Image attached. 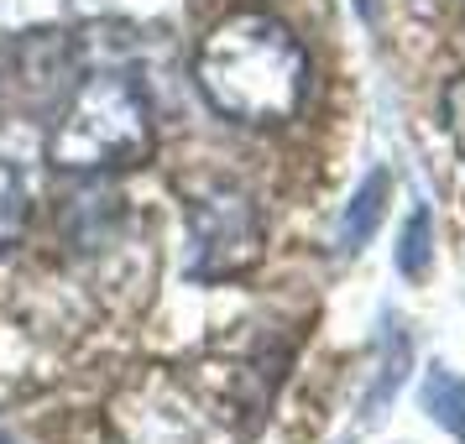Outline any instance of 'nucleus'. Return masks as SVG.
Returning <instances> with one entry per match:
<instances>
[{
	"instance_id": "9d476101",
	"label": "nucleus",
	"mask_w": 465,
	"mask_h": 444,
	"mask_svg": "<svg viewBox=\"0 0 465 444\" xmlns=\"http://www.w3.org/2000/svg\"><path fill=\"white\" fill-rule=\"evenodd\" d=\"M434 261V225H429V210H413L408 225H402V241H398V272L402 277H423Z\"/></svg>"
},
{
	"instance_id": "7ed1b4c3",
	"label": "nucleus",
	"mask_w": 465,
	"mask_h": 444,
	"mask_svg": "<svg viewBox=\"0 0 465 444\" xmlns=\"http://www.w3.org/2000/svg\"><path fill=\"white\" fill-rule=\"evenodd\" d=\"M189 277L193 282H231L252 272L262 256V214L241 189H210L189 204Z\"/></svg>"
},
{
	"instance_id": "6e6552de",
	"label": "nucleus",
	"mask_w": 465,
	"mask_h": 444,
	"mask_svg": "<svg viewBox=\"0 0 465 444\" xmlns=\"http://www.w3.org/2000/svg\"><path fill=\"white\" fill-rule=\"evenodd\" d=\"M423 408H429L450 434L465 439V381L455 377V371H444V366L429 371V381H423Z\"/></svg>"
},
{
	"instance_id": "0eeeda50",
	"label": "nucleus",
	"mask_w": 465,
	"mask_h": 444,
	"mask_svg": "<svg viewBox=\"0 0 465 444\" xmlns=\"http://www.w3.org/2000/svg\"><path fill=\"white\" fill-rule=\"evenodd\" d=\"M26 220H32V193H26L22 168L0 163V256L26 235Z\"/></svg>"
},
{
	"instance_id": "ddd939ff",
	"label": "nucleus",
	"mask_w": 465,
	"mask_h": 444,
	"mask_svg": "<svg viewBox=\"0 0 465 444\" xmlns=\"http://www.w3.org/2000/svg\"><path fill=\"white\" fill-rule=\"evenodd\" d=\"M0 444H11V439H0Z\"/></svg>"
},
{
	"instance_id": "9b49d317",
	"label": "nucleus",
	"mask_w": 465,
	"mask_h": 444,
	"mask_svg": "<svg viewBox=\"0 0 465 444\" xmlns=\"http://www.w3.org/2000/svg\"><path fill=\"white\" fill-rule=\"evenodd\" d=\"M444 126H450V136H455V147L465 157V74L450 79V89H444Z\"/></svg>"
},
{
	"instance_id": "f257e3e1",
	"label": "nucleus",
	"mask_w": 465,
	"mask_h": 444,
	"mask_svg": "<svg viewBox=\"0 0 465 444\" xmlns=\"http://www.w3.org/2000/svg\"><path fill=\"white\" fill-rule=\"evenodd\" d=\"M193 79L225 121L241 126H282L293 121L309 89V58L288 26L267 11H235L214 26L199 58Z\"/></svg>"
},
{
	"instance_id": "f8f14e48",
	"label": "nucleus",
	"mask_w": 465,
	"mask_h": 444,
	"mask_svg": "<svg viewBox=\"0 0 465 444\" xmlns=\"http://www.w3.org/2000/svg\"><path fill=\"white\" fill-rule=\"evenodd\" d=\"M356 11H361V22H366V26H377V16H381V0H356Z\"/></svg>"
},
{
	"instance_id": "4468645a",
	"label": "nucleus",
	"mask_w": 465,
	"mask_h": 444,
	"mask_svg": "<svg viewBox=\"0 0 465 444\" xmlns=\"http://www.w3.org/2000/svg\"><path fill=\"white\" fill-rule=\"evenodd\" d=\"M460 5H465V0H460Z\"/></svg>"
},
{
	"instance_id": "423d86ee",
	"label": "nucleus",
	"mask_w": 465,
	"mask_h": 444,
	"mask_svg": "<svg viewBox=\"0 0 465 444\" xmlns=\"http://www.w3.org/2000/svg\"><path fill=\"white\" fill-rule=\"evenodd\" d=\"M387 199H392V178L387 173H366V183H361L356 193H351V204H345V214H340L335 225V246L340 256H356L371 235H377L381 214H387Z\"/></svg>"
},
{
	"instance_id": "1a4fd4ad",
	"label": "nucleus",
	"mask_w": 465,
	"mask_h": 444,
	"mask_svg": "<svg viewBox=\"0 0 465 444\" xmlns=\"http://www.w3.org/2000/svg\"><path fill=\"white\" fill-rule=\"evenodd\" d=\"M408 335H402L398 324H387V356H381V371H377V387H371V398H366V413L377 419L387 402L398 398V387H402V377H408Z\"/></svg>"
},
{
	"instance_id": "f03ea898",
	"label": "nucleus",
	"mask_w": 465,
	"mask_h": 444,
	"mask_svg": "<svg viewBox=\"0 0 465 444\" xmlns=\"http://www.w3.org/2000/svg\"><path fill=\"white\" fill-rule=\"evenodd\" d=\"M152 157V105L131 74H89L74 84L64 115L47 136V163L58 173H115Z\"/></svg>"
},
{
	"instance_id": "20e7f679",
	"label": "nucleus",
	"mask_w": 465,
	"mask_h": 444,
	"mask_svg": "<svg viewBox=\"0 0 465 444\" xmlns=\"http://www.w3.org/2000/svg\"><path fill=\"white\" fill-rule=\"evenodd\" d=\"M110 429L121 444H199L204 419L189 387L168 371H147L110 402Z\"/></svg>"
},
{
	"instance_id": "39448f33",
	"label": "nucleus",
	"mask_w": 465,
	"mask_h": 444,
	"mask_svg": "<svg viewBox=\"0 0 465 444\" xmlns=\"http://www.w3.org/2000/svg\"><path fill=\"white\" fill-rule=\"evenodd\" d=\"M79 53L68 43V32H26L22 43L11 47V79H5V105L16 115H47L58 94H74Z\"/></svg>"
}]
</instances>
